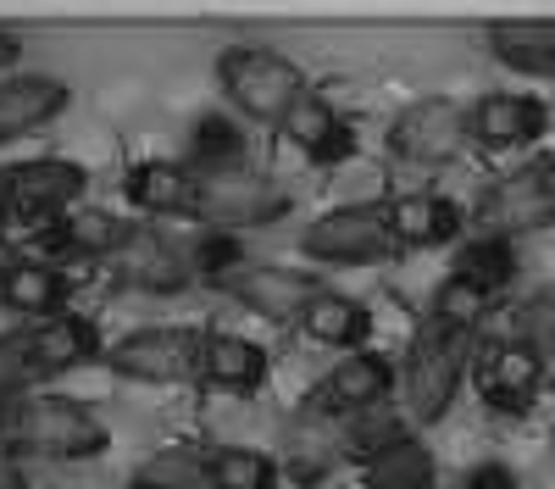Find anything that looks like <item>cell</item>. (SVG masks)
<instances>
[{
	"label": "cell",
	"instance_id": "ac0fdd59",
	"mask_svg": "<svg viewBox=\"0 0 555 489\" xmlns=\"http://www.w3.org/2000/svg\"><path fill=\"white\" fill-rule=\"evenodd\" d=\"M34 334V356H39V373H67V368H89L101 356V334L89 318L78 311H62V318H44V323H28Z\"/></svg>",
	"mask_w": 555,
	"mask_h": 489
},
{
	"label": "cell",
	"instance_id": "d4e9b609",
	"mask_svg": "<svg viewBox=\"0 0 555 489\" xmlns=\"http://www.w3.org/2000/svg\"><path fill=\"white\" fill-rule=\"evenodd\" d=\"M128 489H211V451H195V445L156 451L128 473Z\"/></svg>",
	"mask_w": 555,
	"mask_h": 489
},
{
	"label": "cell",
	"instance_id": "4fadbf2b",
	"mask_svg": "<svg viewBox=\"0 0 555 489\" xmlns=\"http://www.w3.org/2000/svg\"><path fill=\"white\" fill-rule=\"evenodd\" d=\"M544 133V106L533 95H512V89H494L467 106V140L483 151H522Z\"/></svg>",
	"mask_w": 555,
	"mask_h": 489
},
{
	"label": "cell",
	"instance_id": "f546056e",
	"mask_svg": "<svg viewBox=\"0 0 555 489\" xmlns=\"http://www.w3.org/2000/svg\"><path fill=\"white\" fill-rule=\"evenodd\" d=\"M483 306H489V295L478 289V284H467V279H439V289L428 295V323L434 329H450V334H473L478 329V318H483Z\"/></svg>",
	"mask_w": 555,
	"mask_h": 489
},
{
	"label": "cell",
	"instance_id": "7a4b0ae2",
	"mask_svg": "<svg viewBox=\"0 0 555 489\" xmlns=\"http://www.w3.org/2000/svg\"><path fill=\"white\" fill-rule=\"evenodd\" d=\"M195 172V211L211 229H261L289 211V190L272 172L250 162H228V167H190Z\"/></svg>",
	"mask_w": 555,
	"mask_h": 489
},
{
	"label": "cell",
	"instance_id": "74e56055",
	"mask_svg": "<svg viewBox=\"0 0 555 489\" xmlns=\"http://www.w3.org/2000/svg\"><path fill=\"white\" fill-rule=\"evenodd\" d=\"M12 417H17V400H0V439L12 434Z\"/></svg>",
	"mask_w": 555,
	"mask_h": 489
},
{
	"label": "cell",
	"instance_id": "9a60e30c",
	"mask_svg": "<svg viewBox=\"0 0 555 489\" xmlns=\"http://www.w3.org/2000/svg\"><path fill=\"white\" fill-rule=\"evenodd\" d=\"M267 350L245 334H206L201 339V378L228 395H256L267 384Z\"/></svg>",
	"mask_w": 555,
	"mask_h": 489
},
{
	"label": "cell",
	"instance_id": "277c9868",
	"mask_svg": "<svg viewBox=\"0 0 555 489\" xmlns=\"http://www.w3.org/2000/svg\"><path fill=\"white\" fill-rule=\"evenodd\" d=\"M467 350L473 334H450V329H423L405 350V412L411 423H439L455 407V389L467 378Z\"/></svg>",
	"mask_w": 555,
	"mask_h": 489
},
{
	"label": "cell",
	"instance_id": "83f0119b",
	"mask_svg": "<svg viewBox=\"0 0 555 489\" xmlns=\"http://www.w3.org/2000/svg\"><path fill=\"white\" fill-rule=\"evenodd\" d=\"M366 489H434V456L423 439H400L366 462Z\"/></svg>",
	"mask_w": 555,
	"mask_h": 489
},
{
	"label": "cell",
	"instance_id": "6da1fadb",
	"mask_svg": "<svg viewBox=\"0 0 555 489\" xmlns=\"http://www.w3.org/2000/svg\"><path fill=\"white\" fill-rule=\"evenodd\" d=\"M217 83L234 101V112H245L250 123H272V128H284L289 112L311 95L306 73L289 56L267 51V44H228L217 56Z\"/></svg>",
	"mask_w": 555,
	"mask_h": 489
},
{
	"label": "cell",
	"instance_id": "9c48e42d",
	"mask_svg": "<svg viewBox=\"0 0 555 489\" xmlns=\"http://www.w3.org/2000/svg\"><path fill=\"white\" fill-rule=\"evenodd\" d=\"M106 368L133 384H183L201 373V339L178 329H139L106 350Z\"/></svg>",
	"mask_w": 555,
	"mask_h": 489
},
{
	"label": "cell",
	"instance_id": "30bf717a",
	"mask_svg": "<svg viewBox=\"0 0 555 489\" xmlns=\"http://www.w3.org/2000/svg\"><path fill=\"white\" fill-rule=\"evenodd\" d=\"M89 190V172L67 156H34L0 172V195L23 217H67V206Z\"/></svg>",
	"mask_w": 555,
	"mask_h": 489
},
{
	"label": "cell",
	"instance_id": "5bb4252c",
	"mask_svg": "<svg viewBox=\"0 0 555 489\" xmlns=\"http://www.w3.org/2000/svg\"><path fill=\"white\" fill-rule=\"evenodd\" d=\"M284 140L306 156V162H317V167H334V162H345L350 151H356V128L322 101V95H306L295 112H289V123H284Z\"/></svg>",
	"mask_w": 555,
	"mask_h": 489
},
{
	"label": "cell",
	"instance_id": "e0dca14e",
	"mask_svg": "<svg viewBox=\"0 0 555 489\" xmlns=\"http://www.w3.org/2000/svg\"><path fill=\"white\" fill-rule=\"evenodd\" d=\"M117 267H122V279L133 289H145V295H178L183 284H190V261H183L156 229H133Z\"/></svg>",
	"mask_w": 555,
	"mask_h": 489
},
{
	"label": "cell",
	"instance_id": "4dcf8cb0",
	"mask_svg": "<svg viewBox=\"0 0 555 489\" xmlns=\"http://www.w3.org/2000/svg\"><path fill=\"white\" fill-rule=\"evenodd\" d=\"M278 462L250 445H217L211 451V489H272Z\"/></svg>",
	"mask_w": 555,
	"mask_h": 489
},
{
	"label": "cell",
	"instance_id": "e575fe53",
	"mask_svg": "<svg viewBox=\"0 0 555 489\" xmlns=\"http://www.w3.org/2000/svg\"><path fill=\"white\" fill-rule=\"evenodd\" d=\"M461 489H517V473L500 467V462H483V467H473L467 478H461Z\"/></svg>",
	"mask_w": 555,
	"mask_h": 489
},
{
	"label": "cell",
	"instance_id": "ba28073f",
	"mask_svg": "<svg viewBox=\"0 0 555 489\" xmlns=\"http://www.w3.org/2000/svg\"><path fill=\"white\" fill-rule=\"evenodd\" d=\"M389 384H395L389 356L356 350V356H345V362H334V373H322V378L306 389L300 412H306V417H322V423L356 417V412H366V407H384Z\"/></svg>",
	"mask_w": 555,
	"mask_h": 489
},
{
	"label": "cell",
	"instance_id": "7402d4cb",
	"mask_svg": "<svg viewBox=\"0 0 555 489\" xmlns=\"http://www.w3.org/2000/svg\"><path fill=\"white\" fill-rule=\"evenodd\" d=\"M128 201L151 217H178L195 211V172L178 162H139L128 172Z\"/></svg>",
	"mask_w": 555,
	"mask_h": 489
},
{
	"label": "cell",
	"instance_id": "4316f807",
	"mask_svg": "<svg viewBox=\"0 0 555 489\" xmlns=\"http://www.w3.org/2000/svg\"><path fill=\"white\" fill-rule=\"evenodd\" d=\"M455 279H467V284H478L483 295H494L500 284H512V273H517V250H512V240H500V234H478V240H467L455 250V267H450Z\"/></svg>",
	"mask_w": 555,
	"mask_h": 489
},
{
	"label": "cell",
	"instance_id": "484cf974",
	"mask_svg": "<svg viewBox=\"0 0 555 489\" xmlns=\"http://www.w3.org/2000/svg\"><path fill=\"white\" fill-rule=\"evenodd\" d=\"M284 451H289V467H300L306 478L317 473H328L334 462H345V434H334V423H322V417H306L295 412L289 428H284Z\"/></svg>",
	"mask_w": 555,
	"mask_h": 489
},
{
	"label": "cell",
	"instance_id": "60d3db41",
	"mask_svg": "<svg viewBox=\"0 0 555 489\" xmlns=\"http://www.w3.org/2000/svg\"><path fill=\"white\" fill-rule=\"evenodd\" d=\"M0 206H7V195H0Z\"/></svg>",
	"mask_w": 555,
	"mask_h": 489
},
{
	"label": "cell",
	"instance_id": "f35d334b",
	"mask_svg": "<svg viewBox=\"0 0 555 489\" xmlns=\"http://www.w3.org/2000/svg\"><path fill=\"white\" fill-rule=\"evenodd\" d=\"M544 178H550V184H555V156H550V162H544Z\"/></svg>",
	"mask_w": 555,
	"mask_h": 489
},
{
	"label": "cell",
	"instance_id": "d590c367",
	"mask_svg": "<svg viewBox=\"0 0 555 489\" xmlns=\"http://www.w3.org/2000/svg\"><path fill=\"white\" fill-rule=\"evenodd\" d=\"M0 489H28L23 462H17V456H7V451H0Z\"/></svg>",
	"mask_w": 555,
	"mask_h": 489
},
{
	"label": "cell",
	"instance_id": "603a6c76",
	"mask_svg": "<svg viewBox=\"0 0 555 489\" xmlns=\"http://www.w3.org/2000/svg\"><path fill=\"white\" fill-rule=\"evenodd\" d=\"M489 51L517 73H555V23H489Z\"/></svg>",
	"mask_w": 555,
	"mask_h": 489
},
{
	"label": "cell",
	"instance_id": "8992f818",
	"mask_svg": "<svg viewBox=\"0 0 555 489\" xmlns=\"http://www.w3.org/2000/svg\"><path fill=\"white\" fill-rule=\"evenodd\" d=\"M300 250L311 261L361 267V261H384L395 250V234H389L384 206H334V211H322L311 229H300Z\"/></svg>",
	"mask_w": 555,
	"mask_h": 489
},
{
	"label": "cell",
	"instance_id": "5b68a950",
	"mask_svg": "<svg viewBox=\"0 0 555 489\" xmlns=\"http://www.w3.org/2000/svg\"><path fill=\"white\" fill-rule=\"evenodd\" d=\"M206 279H211V289L250 306L267 323H300V311L322 295V284L311 273H295V267H278V261H245V256L217 261Z\"/></svg>",
	"mask_w": 555,
	"mask_h": 489
},
{
	"label": "cell",
	"instance_id": "cb8c5ba5",
	"mask_svg": "<svg viewBox=\"0 0 555 489\" xmlns=\"http://www.w3.org/2000/svg\"><path fill=\"white\" fill-rule=\"evenodd\" d=\"M56 245L73 250V256H122V245L133 240V229L122 217L101 211V206H78L67 217H56Z\"/></svg>",
	"mask_w": 555,
	"mask_h": 489
},
{
	"label": "cell",
	"instance_id": "836d02e7",
	"mask_svg": "<svg viewBox=\"0 0 555 489\" xmlns=\"http://www.w3.org/2000/svg\"><path fill=\"white\" fill-rule=\"evenodd\" d=\"M517 339L533 345L539 356H555V284L539 289V295L517 311Z\"/></svg>",
	"mask_w": 555,
	"mask_h": 489
},
{
	"label": "cell",
	"instance_id": "ffe728a7",
	"mask_svg": "<svg viewBox=\"0 0 555 489\" xmlns=\"http://www.w3.org/2000/svg\"><path fill=\"white\" fill-rule=\"evenodd\" d=\"M300 334H306L311 345H328V350H350V356H356V345L373 334V318H366L361 300H350V295H339V289H322V295L300 311Z\"/></svg>",
	"mask_w": 555,
	"mask_h": 489
},
{
	"label": "cell",
	"instance_id": "d6a6232c",
	"mask_svg": "<svg viewBox=\"0 0 555 489\" xmlns=\"http://www.w3.org/2000/svg\"><path fill=\"white\" fill-rule=\"evenodd\" d=\"M195 167H228V162H245V133L228 123V117H201L195 123Z\"/></svg>",
	"mask_w": 555,
	"mask_h": 489
},
{
	"label": "cell",
	"instance_id": "3957f363",
	"mask_svg": "<svg viewBox=\"0 0 555 489\" xmlns=\"http://www.w3.org/2000/svg\"><path fill=\"white\" fill-rule=\"evenodd\" d=\"M7 445L12 451H28V456H51V462H89L106 451V423L83 400L34 395V400H17Z\"/></svg>",
	"mask_w": 555,
	"mask_h": 489
},
{
	"label": "cell",
	"instance_id": "ab89813d",
	"mask_svg": "<svg viewBox=\"0 0 555 489\" xmlns=\"http://www.w3.org/2000/svg\"><path fill=\"white\" fill-rule=\"evenodd\" d=\"M7 267H12V261H7V256H0V273H7Z\"/></svg>",
	"mask_w": 555,
	"mask_h": 489
},
{
	"label": "cell",
	"instance_id": "44dd1931",
	"mask_svg": "<svg viewBox=\"0 0 555 489\" xmlns=\"http://www.w3.org/2000/svg\"><path fill=\"white\" fill-rule=\"evenodd\" d=\"M62 300H67V284L51 261H12L0 273V306L17 311V318H62Z\"/></svg>",
	"mask_w": 555,
	"mask_h": 489
},
{
	"label": "cell",
	"instance_id": "7c38bea8",
	"mask_svg": "<svg viewBox=\"0 0 555 489\" xmlns=\"http://www.w3.org/2000/svg\"><path fill=\"white\" fill-rule=\"evenodd\" d=\"M473 378L494 412H528V400L539 395V378H544V356L522 339H500L478 356Z\"/></svg>",
	"mask_w": 555,
	"mask_h": 489
},
{
	"label": "cell",
	"instance_id": "8fae6325",
	"mask_svg": "<svg viewBox=\"0 0 555 489\" xmlns=\"http://www.w3.org/2000/svg\"><path fill=\"white\" fill-rule=\"evenodd\" d=\"M483 222H489V234H500V240L550 229L555 222V184L544 178V167H522V172L494 178L489 195H483Z\"/></svg>",
	"mask_w": 555,
	"mask_h": 489
},
{
	"label": "cell",
	"instance_id": "8d00e7d4",
	"mask_svg": "<svg viewBox=\"0 0 555 489\" xmlns=\"http://www.w3.org/2000/svg\"><path fill=\"white\" fill-rule=\"evenodd\" d=\"M17 62V34H7V28H0V73H7Z\"/></svg>",
	"mask_w": 555,
	"mask_h": 489
},
{
	"label": "cell",
	"instance_id": "52a82bcc",
	"mask_svg": "<svg viewBox=\"0 0 555 489\" xmlns=\"http://www.w3.org/2000/svg\"><path fill=\"white\" fill-rule=\"evenodd\" d=\"M467 140V106L450 95H423L389 123V156L405 167H444Z\"/></svg>",
	"mask_w": 555,
	"mask_h": 489
},
{
	"label": "cell",
	"instance_id": "2e32d148",
	"mask_svg": "<svg viewBox=\"0 0 555 489\" xmlns=\"http://www.w3.org/2000/svg\"><path fill=\"white\" fill-rule=\"evenodd\" d=\"M73 101V89L62 78H0V140H17V133L39 128L62 117Z\"/></svg>",
	"mask_w": 555,
	"mask_h": 489
},
{
	"label": "cell",
	"instance_id": "d6986e66",
	"mask_svg": "<svg viewBox=\"0 0 555 489\" xmlns=\"http://www.w3.org/2000/svg\"><path fill=\"white\" fill-rule=\"evenodd\" d=\"M384 217H389L395 245H423V250L455 240V229H461V211H455L450 201H439V195H423V190L395 195V201L384 206Z\"/></svg>",
	"mask_w": 555,
	"mask_h": 489
},
{
	"label": "cell",
	"instance_id": "1f68e13d",
	"mask_svg": "<svg viewBox=\"0 0 555 489\" xmlns=\"http://www.w3.org/2000/svg\"><path fill=\"white\" fill-rule=\"evenodd\" d=\"M39 356H34V334H0V400H17L28 384H39Z\"/></svg>",
	"mask_w": 555,
	"mask_h": 489
},
{
	"label": "cell",
	"instance_id": "f1b7e54d",
	"mask_svg": "<svg viewBox=\"0 0 555 489\" xmlns=\"http://www.w3.org/2000/svg\"><path fill=\"white\" fill-rule=\"evenodd\" d=\"M345 451L366 467L378 451H389V445H400V439H411V428H405V417L395 412V407H366V412H356L345 428Z\"/></svg>",
	"mask_w": 555,
	"mask_h": 489
}]
</instances>
